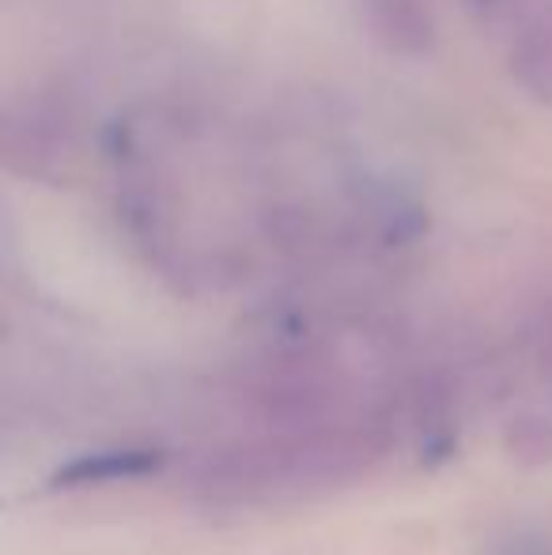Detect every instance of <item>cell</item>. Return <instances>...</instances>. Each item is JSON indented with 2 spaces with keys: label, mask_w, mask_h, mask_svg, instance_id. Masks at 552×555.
<instances>
[{
  "label": "cell",
  "mask_w": 552,
  "mask_h": 555,
  "mask_svg": "<svg viewBox=\"0 0 552 555\" xmlns=\"http://www.w3.org/2000/svg\"><path fill=\"white\" fill-rule=\"evenodd\" d=\"M356 8L371 38L401 57H424L439 38L432 0H356Z\"/></svg>",
  "instance_id": "6da1fadb"
},
{
  "label": "cell",
  "mask_w": 552,
  "mask_h": 555,
  "mask_svg": "<svg viewBox=\"0 0 552 555\" xmlns=\"http://www.w3.org/2000/svg\"><path fill=\"white\" fill-rule=\"evenodd\" d=\"M159 465H163V453H155V450H106V453H91V457H80V461H73V465L57 468L53 488H80V483L144 476Z\"/></svg>",
  "instance_id": "7a4b0ae2"
},
{
  "label": "cell",
  "mask_w": 552,
  "mask_h": 555,
  "mask_svg": "<svg viewBox=\"0 0 552 555\" xmlns=\"http://www.w3.org/2000/svg\"><path fill=\"white\" fill-rule=\"evenodd\" d=\"M515 555H552V552H541V548H518Z\"/></svg>",
  "instance_id": "3957f363"
}]
</instances>
